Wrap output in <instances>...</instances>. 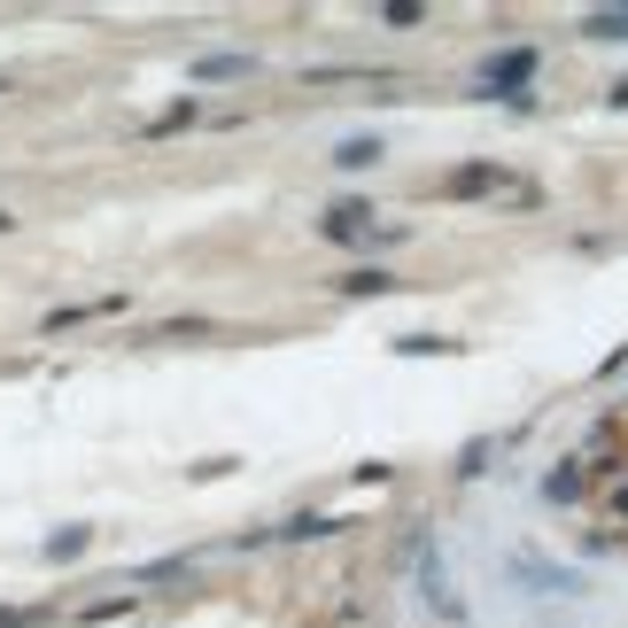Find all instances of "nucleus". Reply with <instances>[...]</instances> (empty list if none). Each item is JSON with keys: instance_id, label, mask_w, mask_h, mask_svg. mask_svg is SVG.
I'll return each instance as SVG.
<instances>
[{"instance_id": "3", "label": "nucleus", "mask_w": 628, "mask_h": 628, "mask_svg": "<svg viewBox=\"0 0 628 628\" xmlns=\"http://www.w3.org/2000/svg\"><path fill=\"white\" fill-rule=\"evenodd\" d=\"M527 70H535V55H497V62H489L497 85H512V78H527Z\"/></svg>"}, {"instance_id": "2", "label": "nucleus", "mask_w": 628, "mask_h": 628, "mask_svg": "<svg viewBox=\"0 0 628 628\" xmlns=\"http://www.w3.org/2000/svg\"><path fill=\"white\" fill-rule=\"evenodd\" d=\"M582 32H590V39H628V9H597Z\"/></svg>"}, {"instance_id": "1", "label": "nucleus", "mask_w": 628, "mask_h": 628, "mask_svg": "<svg viewBox=\"0 0 628 628\" xmlns=\"http://www.w3.org/2000/svg\"><path fill=\"white\" fill-rule=\"evenodd\" d=\"M512 574H520V582H544V590H574V574L544 567V559H527V551H512Z\"/></svg>"}, {"instance_id": "4", "label": "nucleus", "mask_w": 628, "mask_h": 628, "mask_svg": "<svg viewBox=\"0 0 628 628\" xmlns=\"http://www.w3.org/2000/svg\"><path fill=\"white\" fill-rule=\"evenodd\" d=\"M334 163H349V171H365V163H381V140H349Z\"/></svg>"}]
</instances>
